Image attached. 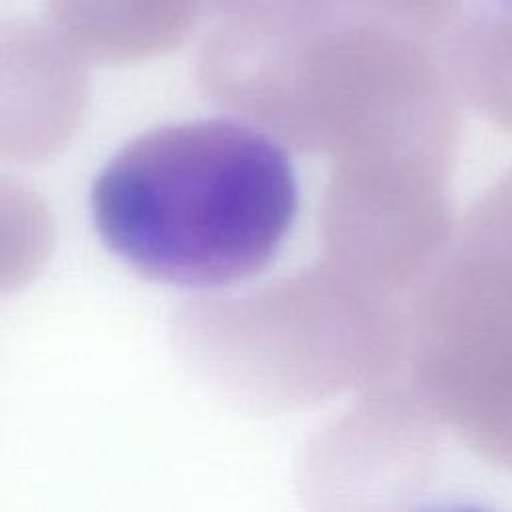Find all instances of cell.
<instances>
[{"label": "cell", "instance_id": "cell-1", "mask_svg": "<svg viewBox=\"0 0 512 512\" xmlns=\"http://www.w3.org/2000/svg\"><path fill=\"white\" fill-rule=\"evenodd\" d=\"M298 212L292 158L234 118L152 128L122 146L90 188L102 244L146 280L216 290L260 274Z\"/></svg>", "mask_w": 512, "mask_h": 512}, {"label": "cell", "instance_id": "cell-2", "mask_svg": "<svg viewBox=\"0 0 512 512\" xmlns=\"http://www.w3.org/2000/svg\"><path fill=\"white\" fill-rule=\"evenodd\" d=\"M436 378L486 460L512 470V250L472 234L438 298Z\"/></svg>", "mask_w": 512, "mask_h": 512}, {"label": "cell", "instance_id": "cell-3", "mask_svg": "<svg viewBox=\"0 0 512 512\" xmlns=\"http://www.w3.org/2000/svg\"><path fill=\"white\" fill-rule=\"evenodd\" d=\"M56 36L96 60H132L178 46L208 0H44Z\"/></svg>", "mask_w": 512, "mask_h": 512}, {"label": "cell", "instance_id": "cell-4", "mask_svg": "<svg viewBox=\"0 0 512 512\" xmlns=\"http://www.w3.org/2000/svg\"><path fill=\"white\" fill-rule=\"evenodd\" d=\"M448 62L470 104L512 134V0H476L450 32Z\"/></svg>", "mask_w": 512, "mask_h": 512}, {"label": "cell", "instance_id": "cell-5", "mask_svg": "<svg viewBox=\"0 0 512 512\" xmlns=\"http://www.w3.org/2000/svg\"><path fill=\"white\" fill-rule=\"evenodd\" d=\"M358 10L426 40H440L456 26L462 0H350Z\"/></svg>", "mask_w": 512, "mask_h": 512}]
</instances>
